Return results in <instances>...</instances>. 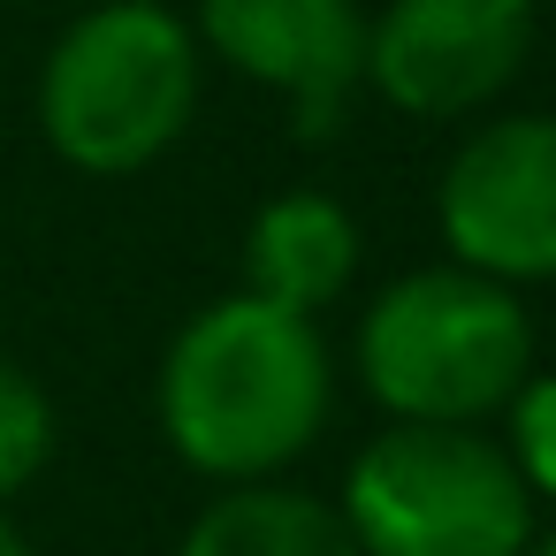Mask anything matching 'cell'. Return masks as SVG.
Returning a JSON list of instances; mask_svg holds the SVG:
<instances>
[{"label":"cell","mask_w":556,"mask_h":556,"mask_svg":"<svg viewBox=\"0 0 556 556\" xmlns=\"http://www.w3.org/2000/svg\"><path fill=\"white\" fill-rule=\"evenodd\" d=\"M153 412L176 465H191L199 480H275L320 442L336 412V358L320 343V320L282 313L252 290L214 298L161 351Z\"/></svg>","instance_id":"1"},{"label":"cell","mask_w":556,"mask_h":556,"mask_svg":"<svg viewBox=\"0 0 556 556\" xmlns=\"http://www.w3.org/2000/svg\"><path fill=\"white\" fill-rule=\"evenodd\" d=\"M351 366L389 427H488L533 374V313L472 267H412L358 313Z\"/></svg>","instance_id":"2"},{"label":"cell","mask_w":556,"mask_h":556,"mask_svg":"<svg viewBox=\"0 0 556 556\" xmlns=\"http://www.w3.org/2000/svg\"><path fill=\"white\" fill-rule=\"evenodd\" d=\"M206 54L191 24L161 0H100L85 9L39 70V130L77 176H138L153 168L199 115Z\"/></svg>","instance_id":"3"},{"label":"cell","mask_w":556,"mask_h":556,"mask_svg":"<svg viewBox=\"0 0 556 556\" xmlns=\"http://www.w3.org/2000/svg\"><path fill=\"white\" fill-rule=\"evenodd\" d=\"M358 556H526L533 495L488 427H381L336 488Z\"/></svg>","instance_id":"4"},{"label":"cell","mask_w":556,"mask_h":556,"mask_svg":"<svg viewBox=\"0 0 556 556\" xmlns=\"http://www.w3.org/2000/svg\"><path fill=\"white\" fill-rule=\"evenodd\" d=\"M434 229L450 267L503 290L556 282V115L480 123L434 184Z\"/></svg>","instance_id":"5"},{"label":"cell","mask_w":556,"mask_h":556,"mask_svg":"<svg viewBox=\"0 0 556 556\" xmlns=\"http://www.w3.org/2000/svg\"><path fill=\"white\" fill-rule=\"evenodd\" d=\"M533 31V0H389L366 16V85L412 123H457L518 85Z\"/></svg>","instance_id":"6"},{"label":"cell","mask_w":556,"mask_h":556,"mask_svg":"<svg viewBox=\"0 0 556 556\" xmlns=\"http://www.w3.org/2000/svg\"><path fill=\"white\" fill-rule=\"evenodd\" d=\"M199 54L290 100V130L336 138L351 92L366 85V9L358 0H199Z\"/></svg>","instance_id":"7"},{"label":"cell","mask_w":556,"mask_h":556,"mask_svg":"<svg viewBox=\"0 0 556 556\" xmlns=\"http://www.w3.org/2000/svg\"><path fill=\"white\" fill-rule=\"evenodd\" d=\"M358 275V222L328 191H275L244 229V290L320 320Z\"/></svg>","instance_id":"8"},{"label":"cell","mask_w":556,"mask_h":556,"mask_svg":"<svg viewBox=\"0 0 556 556\" xmlns=\"http://www.w3.org/2000/svg\"><path fill=\"white\" fill-rule=\"evenodd\" d=\"M176 556H358V541L336 518V503L282 480H252V488H222L184 526Z\"/></svg>","instance_id":"9"},{"label":"cell","mask_w":556,"mask_h":556,"mask_svg":"<svg viewBox=\"0 0 556 556\" xmlns=\"http://www.w3.org/2000/svg\"><path fill=\"white\" fill-rule=\"evenodd\" d=\"M54 396L39 389V374H24L16 358H0V503H16L47 465H54Z\"/></svg>","instance_id":"10"},{"label":"cell","mask_w":556,"mask_h":556,"mask_svg":"<svg viewBox=\"0 0 556 556\" xmlns=\"http://www.w3.org/2000/svg\"><path fill=\"white\" fill-rule=\"evenodd\" d=\"M503 457L533 503H556V374H526V389L503 404Z\"/></svg>","instance_id":"11"},{"label":"cell","mask_w":556,"mask_h":556,"mask_svg":"<svg viewBox=\"0 0 556 556\" xmlns=\"http://www.w3.org/2000/svg\"><path fill=\"white\" fill-rule=\"evenodd\" d=\"M0 556H39V548L16 533V518H9V510H0Z\"/></svg>","instance_id":"12"},{"label":"cell","mask_w":556,"mask_h":556,"mask_svg":"<svg viewBox=\"0 0 556 556\" xmlns=\"http://www.w3.org/2000/svg\"><path fill=\"white\" fill-rule=\"evenodd\" d=\"M526 556H556V526H548V533H533V541H526Z\"/></svg>","instance_id":"13"}]
</instances>
